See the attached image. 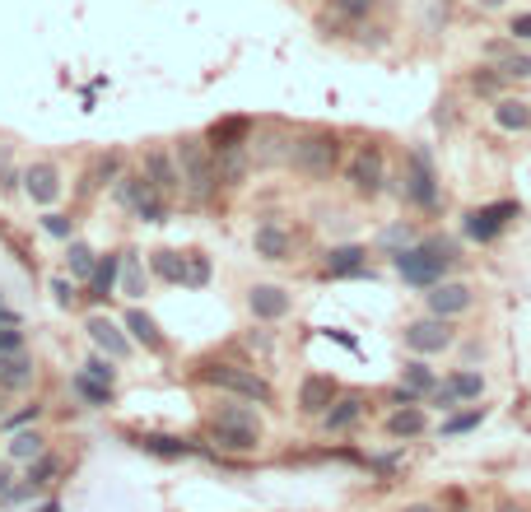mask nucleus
Returning a JSON list of instances; mask_svg holds the SVG:
<instances>
[{
    "label": "nucleus",
    "instance_id": "1",
    "mask_svg": "<svg viewBox=\"0 0 531 512\" xmlns=\"http://www.w3.org/2000/svg\"><path fill=\"white\" fill-rule=\"evenodd\" d=\"M452 261H457V256H452L448 238H429V243H415V247H406V252H392L396 275H401L406 284H415V289H434V284H443V275H448Z\"/></svg>",
    "mask_w": 531,
    "mask_h": 512
},
{
    "label": "nucleus",
    "instance_id": "2",
    "mask_svg": "<svg viewBox=\"0 0 531 512\" xmlns=\"http://www.w3.org/2000/svg\"><path fill=\"white\" fill-rule=\"evenodd\" d=\"M177 173H182V191H187L196 205H205L219 191V173H215V149L205 145L201 135H182L173 149Z\"/></svg>",
    "mask_w": 531,
    "mask_h": 512
},
{
    "label": "nucleus",
    "instance_id": "3",
    "mask_svg": "<svg viewBox=\"0 0 531 512\" xmlns=\"http://www.w3.org/2000/svg\"><path fill=\"white\" fill-rule=\"evenodd\" d=\"M201 382L205 387L224 391L233 401H252V405H275V387L261 378L257 368H243V364H205L201 368Z\"/></svg>",
    "mask_w": 531,
    "mask_h": 512
},
{
    "label": "nucleus",
    "instance_id": "4",
    "mask_svg": "<svg viewBox=\"0 0 531 512\" xmlns=\"http://www.w3.org/2000/svg\"><path fill=\"white\" fill-rule=\"evenodd\" d=\"M289 163L308 177H331L341 163V135L336 131H303L289 145Z\"/></svg>",
    "mask_w": 531,
    "mask_h": 512
},
{
    "label": "nucleus",
    "instance_id": "5",
    "mask_svg": "<svg viewBox=\"0 0 531 512\" xmlns=\"http://www.w3.org/2000/svg\"><path fill=\"white\" fill-rule=\"evenodd\" d=\"M112 191H117V201H122L126 210L140 219V224H164V219H168V196L154 187L145 173L117 177V182H112Z\"/></svg>",
    "mask_w": 531,
    "mask_h": 512
},
{
    "label": "nucleus",
    "instance_id": "6",
    "mask_svg": "<svg viewBox=\"0 0 531 512\" xmlns=\"http://www.w3.org/2000/svg\"><path fill=\"white\" fill-rule=\"evenodd\" d=\"M136 447L145 452V457H159V461H187V457L224 461L210 443H201V438H182V433H136Z\"/></svg>",
    "mask_w": 531,
    "mask_h": 512
},
{
    "label": "nucleus",
    "instance_id": "7",
    "mask_svg": "<svg viewBox=\"0 0 531 512\" xmlns=\"http://www.w3.org/2000/svg\"><path fill=\"white\" fill-rule=\"evenodd\" d=\"M406 201L415 205V210H438V201H443L429 149H410L406 154Z\"/></svg>",
    "mask_w": 531,
    "mask_h": 512
},
{
    "label": "nucleus",
    "instance_id": "8",
    "mask_svg": "<svg viewBox=\"0 0 531 512\" xmlns=\"http://www.w3.org/2000/svg\"><path fill=\"white\" fill-rule=\"evenodd\" d=\"M345 182H350L359 196H378L387 187V154L378 145H359L345 163Z\"/></svg>",
    "mask_w": 531,
    "mask_h": 512
},
{
    "label": "nucleus",
    "instance_id": "9",
    "mask_svg": "<svg viewBox=\"0 0 531 512\" xmlns=\"http://www.w3.org/2000/svg\"><path fill=\"white\" fill-rule=\"evenodd\" d=\"M513 219H518V201H499V205H485V210L462 215V233L471 238V243H494Z\"/></svg>",
    "mask_w": 531,
    "mask_h": 512
},
{
    "label": "nucleus",
    "instance_id": "10",
    "mask_svg": "<svg viewBox=\"0 0 531 512\" xmlns=\"http://www.w3.org/2000/svg\"><path fill=\"white\" fill-rule=\"evenodd\" d=\"M401 340H406L420 359H429V354L452 350V322H443V317H420V322H410L406 331H401Z\"/></svg>",
    "mask_w": 531,
    "mask_h": 512
},
{
    "label": "nucleus",
    "instance_id": "11",
    "mask_svg": "<svg viewBox=\"0 0 531 512\" xmlns=\"http://www.w3.org/2000/svg\"><path fill=\"white\" fill-rule=\"evenodd\" d=\"M84 336L94 340L98 354H108V359H117V364H122V359H131V350H136V345H131V336L122 331V322H112V317H103V312H94V317L84 322Z\"/></svg>",
    "mask_w": 531,
    "mask_h": 512
},
{
    "label": "nucleus",
    "instance_id": "12",
    "mask_svg": "<svg viewBox=\"0 0 531 512\" xmlns=\"http://www.w3.org/2000/svg\"><path fill=\"white\" fill-rule=\"evenodd\" d=\"M480 396H485V378L466 368V373H452L448 382H438V387L429 391V405H434V410H457L462 401H480Z\"/></svg>",
    "mask_w": 531,
    "mask_h": 512
},
{
    "label": "nucleus",
    "instance_id": "13",
    "mask_svg": "<svg viewBox=\"0 0 531 512\" xmlns=\"http://www.w3.org/2000/svg\"><path fill=\"white\" fill-rule=\"evenodd\" d=\"M471 303H476V294H471V284H462V280H443V284H434V289L424 294V308H429V317H443V322L462 317Z\"/></svg>",
    "mask_w": 531,
    "mask_h": 512
},
{
    "label": "nucleus",
    "instance_id": "14",
    "mask_svg": "<svg viewBox=\"0 0 531 512\" xmlns=\"http://www.w3.org/2000/svg\"><path fill=\"white\" fill-rule=\"evenodd\" d=\"M205 438H210V447H215L219 457H252V452H261L266 433L238 429V424H205Z\"/></svg>",
    "mask_w": 531,
    "mask_h": 512
},
{
    "label": "nucleus",
    "instance_id": "15",
    "mask_svg": "<svg viewBox=\"0 0 531 512\" xmlns=\"http://www.w3.org/2000/svg\"><path fill=\"white\" fill-rule=\"evenodd\" d=\"M289 308H294V298H289L285 284H252L247 289V312L257 322H285Z\"/></svg>",
    "mask_w": 531,
    "mask_h": 512
},
{
    "label": "nucleus",
    "instance_id": "16",
    "mask_svg": "<svg viewBox=\"0 0 531 512\" xmlns=\"http://www.w3.org/2000/svg\"><path fill=\"white\" fill-rule=\"evenodd\" d=\"M24 196L33 205H56L61 201V168H56V163H28L24 168Z\"/></svg>",
    "mask_w": 531,
    "mask_h": 512
},
{
    "label": "nucleus",
    "instance_id": "17",
    "mask_svg": "<svg viewBox=\"0 0 531 512\" xmlns=\"http://www.w3.org/2000/svg\"><path fill=\"white\" fill-rule=\"evenodd\" d=\"M336 396H341V387H336V378H327V373H313V378H303L299 387V410L303 415H327L331 405H336Z\"/></svg>",
    "mask_w": 531,
    "mask_h": 512
},
{
    "label": "nucleus",
    "instance_id": "18",
    "mask_svg": "<svg viewBox=\"0 0 531 512\" xmlns=\"http://www.w3.org/2000/svg\"><path fill=\"white\" fill-rule=\"evenodd\" d=\"M117 284H122V252H108V256H98V266L94 275H89V294L84 298H94V303H108L112 294H117Z\"/></svg>",
    "mask_w": 531,
    "mask_h": 512
},
{
    "label": "nucleus",
    "instance_id": "19",
    "mask_svg": "<svg viewBox=\"0 0 531 512\" xmlns=\"http://www.w3.org/2000/svg\"><path fill=\"white\" fill-rule=\"evenodd\" d=\"M122 326H126V336H131V345H140V350H150V354H164V331H159V322H154L145 308H131L122 317Z\"/></svg>",
    "mask_w": 531,
    "mask_h": 512
},
{
    "label": "nucleus",
    "instance_id": "20",
    "mask_svg": "<svg viewBox=\"0 0 531 512\" xmlns=\"http://www.w3.org/2000/svg\"><path fill=\"white\" fill-rule=\"evenodd\" d=\"M140 173L150 177V182L164 191V196L182 191V173H177V159H173V154H164V149H145V163H140Z\"/></svg>",
    "mask_w": 531,
    "mask_h": 512
},
{
    "label": "nucleus",
    "instance_id": "21",
    "mask_svg": "<svg viewBox=\"0 0 531 512\" xmlns=\"http://www.w3.org/2000/svg\"><path fill=\"white\" fill-rule=\"evenodd\" d=\"M252 252H257L261 261H289V252H294V233L280 229V224H261V229L252 233Z\"/></svg>",
    "mask_w": 531,
    "mask_h": 512
},
{
    "label": "nucleus",
    "instance_id": "22",
    "mask_svg": "<svg viewBox=\"0 0 531 512\" xmlns=\"http://www.w3.org/2000/svg\"><path fill=\"white\" fill-rule=\"evenodd\" d=\"M247 135H252L247 117H224V122H215L205 131V145L215 149V154H224V149H247Z\"/></svg>",
    "mask_w": 531,
    "mask_h": 512
},
{
    "label": "nucleus",
    "instance_id": "23",
    "mask_svg": "<svg viewBox=\"0 0 531 512\" xmlns=\"http://www.w3.org/2000/svg\"><path fill=\"white\" fill-rule=\"evenodd\" d=\"M210 424H238V429H252V433H266V424H261V410L252 401H219L215 410H210Z\"/></svg>",
    "mask_w": 531,
    "mask_h": 512
},
{
    "label": "nucleus",
    "instance_id": "24",
    "mask_svg": "<svg viewBox=\"0 0 531 512\" xmlns=\"http://www.w3.org/2000/svg\"><path fill=\"white\" fill-rule=\"evenodd\" d=\"M424 429H429L424 405H396L392 415H387V438H396V443H406V438H424Z\"/></svg>",
    "mask_w": 531,
    "mask_h": 512
},
{
    "label": "nucleus",
    "instance_id": "25",
    "mask_svg": "<svg viewBox=\"0 0 531 512\" xmlns=\"http://www.w3.org/2000/svg\"><path fill=\"white\" fill-rule=\"evenodd\" d=\"M38 382V364L28 359V354H5L0 359V391L10 396V391H28Z\"/></svg>",
    "mask_w": 531,
    "mask_h": 512
},
{
    "label": "nucleus",
    "instance_id": "26",
    "mask_svg": "<svg viewBox=\"0 0 531 512\" xmlns=\"http://www.w3.org/2000/svg\"><path fill=\"white\" fill-rule=\"evenodd\" d=\"M364 396L359 391H350V396H336V405H331L327 415H322V429L327 433H345V429H354L359 419H364Z\"/></svg>",
    "mask_w": 531,
    "mask_h": 512
},
{
    "label": "nucleus",
    "instance_id": "27",
    "mask_svg": "<svg viewBox=\"0 0 531 512\" xmlns=\"http://www.w3.org/2000/svg\"><path fill=\"white\" fill-rule=\"evenodd\" d=\"M322 270H327V275H364V270H368V247L364 243L331 247L327 261H322Z\"/></svg>",
    "mask_w": 531,
    "mask_h": 512
},
{
    "label": "nucleus",
    "instance_id": "28",
    "mask_svg": "<svg viewBox=\"0 0 531 512\" xmlns=\"http://www.w3.org/2000/svg\"><path fill=\"white\" fill-rule=\"evenodd\" d=\"M42 452H47V438H42V429H14L10 443H5V461H38Z\"/></svg>",
    "mask_w": 531,
    "mask_h": 512
},
{
    "label": "nucleus",
    "instance_id": "29",
    "mask_svg": "<svg viewBox=\"0 0 531 512\" xmlns=\"http://www.w3.org/2000/svg\"><path fill=\"white\" fill-rule=\"evenodd\" d=\"M150 289V270L140 261V252H122V284H117V294L122 298H145Z\"/></svg>",
    "mask_w": 531,
    "mask_h": 512
},
{
    "label": "nucleus",
    "instance_id": "30",
    "mask_svg": "<svg viewBox=\"0 0 531 512\" xmlns=\"http://www.w3.org/2000/svg\"><path fill=\"white\" fill-rule=\"evenodd\" d=\"M494 126L499 131H531V103H522V98H494Z\"/></svg>",
    "mask_w": 531,
    "mask_h": 512
},
{
    "label": "nucleus",
    "instance_id": "31",
    "mask_svg": "<svg viewBox=\"0 0 531 512\" xmlns=\"http://www.w3.org/2000/svg\"><path fill=\"white\" fill-rule=\"evenodd\" d=\"M94 266H98L94 247L80 243V238H70V243H66V270H70V280H75V284H89Z\"/></svg>",
    "mask_w": 531,
    "mask_h": 512
},
{
    "label": "nucleus",
    "instance_id": "32",
    "mask_svg": "<svg viewBox=\"0 0 531 512\" xmlns=\"http://www.w3.org/2000/svg\"><path fill=\"white\" fill-rule=\"evenodd\" d=\"M150 270L159 275V280H168V284H187V256H182V252H168V247L150 252Z\"/></svg>",
    "mask_w": 531,
    "mask_h": 512
},
{
    "label": "nucleus",
    "instance_id": "33",
    "mask_svg": "<svg viewBox=\"0 0 531 512\" xmlns=\"http://www.w3.org/2000/svg\"><path fill=\"white\" fill-rule=\"evenodd\" d=\"M70 391H75V396H80L89 410H103V405H112V387L94 382L89 373H70Z\"/></svg>",
    "mask_w": 531,
    "mask_h": 512
},
{
    "label": "nucleus",
    "instance_id": "34",
    "mask_svg": "<svg viewBox=\"0 0 531 512\" xmlns=\"http://www.w3.org/2000/svg\"><path fill=\"white\" fill-rule=\"evenodd\" d=\"M401 387H410V391H420L424 401H429V391L438 387V373L429 364H424V359H410L406 368H401Z\"/></svg>",
    "mask_w": 531,
    "mask_h": 512
},
{
    "label": "nucleus",
    "instance_id": "35",
    "mask_svg": "<svg viewBox=\"0 0 531 512\" xmlns=\"http://www.w3.org/2000/svg\"><path fill=\"white\" fill-rule=\"evenodd\" d=\"M56 475H61V461H56L52 452H42L38 461H28V471H24V485L33 489V494H38V489H47V485H52Z\"/></svg>",
    "mask_w": 531,
    "mask_h": 512
},
{
    "label": "nucleus",
    "instance_id": "36",
    "mask_svg": "<svg viewBox=\"0 0 531 512\" xmlns=\"http://www.w3.org/2000/svg\"><path fill=\"white\" fill-rule=\"evenodd\" d=\"M215 173H219V182H243L247 149H224V154H215Z\"/></svg>",
    "mask_w": 531,
    "mask_h": 512
},
{
    "label": "nucleus",
    "instance_id": "37",
    "mask_svg": "<svg viewBox=\"0 0 531 512\" xmlns=\"http://www.w3.org/2000/svg\"><path fill=\"white\" fill-rule=\"evenodd\" d=\"M80 373H89V378L103 382V387H117V359H108V354H98V350L84 359Z\"/></svg>",
    "mask_w": 531,
    "mask_h": 512
},
{
    "label": "nucleus",
    "instance_id": "38",
    "mask_svg": "<svg viewBox=\"0 0 531 512\" xmlns=\"http://www.w3.org/2000/svg\"><path fill=\"white\" fill-rule=\"evenodd\" d=\"M504 84H508V75L499 66H480L476 75H471V89H476V94H504Z\"/></svg>",
    "mask_w": 531,
    "mask_h": 512
},
{
    "label": "nucleus",
    "instance_id": "39",
    "mask_svg": "<svg viewBox=\"0 0 531 512\" xmlns=\"http://www.w3.org/2000/svg\"><path fill=\"white\" fill-rule=\"evenodd\" d=\"M480 419H485V410H466V415H452V419H443V429H438V438H457V433H471V429H480Z\"/></svg>",
    "mask_w": 531,
    "mask_h": 512
},
{
    "label": "nucleus",
    "instance_id": "40",
    "mask_svg": "<svg viewBox=\"0 0 531 512\" xmlns=\"http://www.w3.org/2000/svg\"><path fill=\"white\" fill-rule=\"evenodd\" d=\"M499 70H504L508 80H531V52H508L499 61Z\"/></svg>",
    "mask_w": 531,
    "mask_h": 512
},
{
    "label": "nucleus",
    "instance_id": "41",
    "mask_svg": "<svg viewBox=\"0 0 531 512\" xmlns=\"http://www.w3.org/2000/svg\"><path fill=\"white\" fill-rule=\"evenodd\" d=\"M187 284L191 289H205V284H210V256H201V252L187 256Z\"/></svg>",
    "mask_w": 531,
    "mask_h": 512
},
{
    "label": "nucleus",
    "instance_id": "42",
    "mask_svg": "<svg viewBox=\"0 0 531 512\" xmlns=\"http://www.w3.org/2000/svg\"><path fill=\"white\" fill-rule=\"evenodd\" d=\"M5 354H24V331L14 322H0V359Z\"/></svg>",
    "mask_w": 531,
    "mask_h": 512
},
{
    "label": "nucleus",
    "instance_id": "43",
    "mask_svg": "<svg viewBox=\"0 0 531 512\" xmlns=\"http://www.w3.org/2000/svg\"><path fill=\"white\" fill-rule=\"evenodd\" d=\"M52 298H56V308H75V298H80V289H75V280H66V275H56L52 284Z\"/></svg>",
    "mask_w": 531,
    "mask_h": 512
},
{
    "label": "nucleus",
    "instance_id": "44",
    "mask_svg": "<svg viewBox=\"0 0 531 512\" xmlns=\"http://www.w3.org/2000/svg\"><path fill=\"white\" fill-rule=\"evenodd\" d=\"M42 233H52V238L70 243V238H75V219H66V215H42Z\"/></svg>",
    "mask_w": 531,
    "mask_h": 512
},
{
    "label": "nucleus",
    "instance_id": "45",
    "mask_svg": "<svg viewBox=\"0 0 531 512\" xmlns=\"http://www.w3.org/2000/svg\"><path fill=\"white\" fill-rule=\"evenodd\" d=\"M38 415H42V405H28V410H19V415H5L0 419V429H28V424H38Z\"/></svg>",
    "mask_w": 531,
    "mask_h": 512
},
{
    "label": "nucleus",
    "instance_id": "46",
    "mask_svg": "<svg viewBox=\"0 0 531 512\" xmlns=\"http://www.w3.org/2000/svg\"><path fill=\"white\" fill-rule=\"evenodd\" d=\"M508 38H513V42H531V10H522V14H513V19H508Z\"/></svg>",
    "mask_w": 531,
    "mask_h": 512
},
{
    "label": "nucleus",
    "instance_id": "47",
    "mask_svg": "<svg viewBox=\"0 0 531 512\" xmlns=\"http://www.w3.org/2000/svg\"><path fill=\"white\" fill-rule=\"evenodd\" d=\"M336 5H341V14H350V19H359V14H364L368 5H373V0H336Z\"/></svg>",
    "mask_w": 531,
    "mask_h": 512
},
{
    "label": "nucleus",
    "instance_id": "48",
    "mask_svg": "<svg viewBox=\"0 0 531 512\" xmlns=\"http://www.w3.org/2000/svg\"><path fill=\"white\" fill-rule=\"evenodd\" d=\"M401 512H438V508H434V503H406Z\"/></svg>",
    "mask_w": 531,
    "mask_h": 512
},
{
    "label": "nucleus",
    "instance_id": "49",
    "mask_svg": "<svg viewBox=\"0 0 531 512\" xmlns=\"http://www.w3.org/2000/svg\"><path fill=\"white\" fill-rule=\"evenodd\" d=\"M494 512H527V508H522V503H513V499H504V503H499V508H494Z\"/></svg>",
    "mask_w": 531,
    "mask_h": 512
},
{
    "label": "nucleus",
    "instance_id": "50",
    "mask_svg": "<svg viewBox=\"0 0 531 512\" xmlns=\"http://www.w3.org/2000/svg\"><path fill=\"white\" fill-rule=\"evenodd\" d=\"M480 10H499V5H504V0H476Z\"/></svg>",
    "mask_w": 531,
    "mask_h": 512
},
{
    "label": "nucleus",
    "instance_id": "51",
    "mask_svg": "<svg viewBox=\"0 0 531 512\" xmlns=\"http://www.w3.org/2000/svg\"><path fill=\"white\" fill-rule=\"evenodd\" d=\"M0 322H14L10 312H5V294H0Z\"/></svg>",
    "mask_w": 531,
    "mask_h": 512
},
{
    "label": "nucleus",
    "instance_id": "52",
    "mask_svg": "<svg viewBox=\"0 0 531 512\" xmlns=\"http://www.w3.org/2000/svg\"><path fill=\"white\" fill-rule=\"evenodd\" d=\"M5 415H10V410H5V391H0V419H5Z\"/></svg>",
    "mask_w": 531,
    "mask_h": 512
}]
</instances>
